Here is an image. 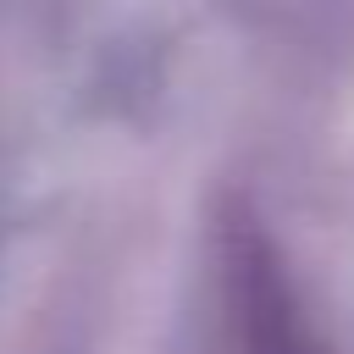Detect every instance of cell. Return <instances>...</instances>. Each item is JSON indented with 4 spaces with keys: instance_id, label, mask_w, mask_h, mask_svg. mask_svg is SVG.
<instances>
[{
    "instance_id": "obj_1",
    "label": "cell",
    "mask_w": 354,
    "mask_h": 354,
    "mask_svg": "<svg viewBox=\"0 0 354 354\" xmlns=\"http://www.w3.org/2000/svg\"><path fill=\"white\" fill-rule=\"evenodd\" d=\"M227 315H232V337L238 354H326L315 343V332L304 326L277 254L266 249V238L254 227H232V249H227Z\"/></svg>"
}]
</instances>
